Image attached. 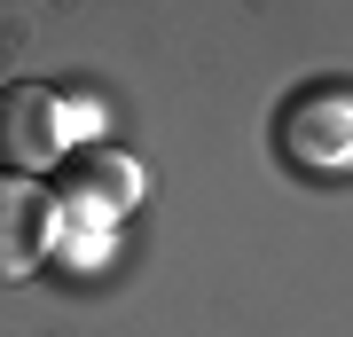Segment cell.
I'll return each instance as SVG.
<instances>
[{
	"label": "cell",
	"mask_w": 353,
	"mask_h": 337,
	"mask_svg": "<svg viewBox=\"0 0 353 337\" xmlns=\"http://www.w3.org/2000/svg\"><path fill=\"white\" fill-rule=\"evenodd\" d=\"M71 150H79L71 102L55 94L48 79H8V87H0V173L48 181Z\"/></svg>",
	"instance_id": "cell-1"
},
{
	"label": "cell",
	"mask_w": 353,
	"mask_h": 337,
	"mask_svg": "<svg viewBox=\"0 0 353 337\" xmlns=\"http://www.w3.org/2000/svg\"><path fill=\"white\" fill-rule=\"evenodd\" d=\"M141 204V165L126 150H102V141H79V150L55 165V227L87 220V236H102L110 220H126Z\"/></svg>",
	"instance_id": "cell-2"
},
{
	"label": "cell",
	"mask_w": 353,
	"mask_h": 337,
	"mask_svg": "<svg viewBox=\"0 0 353 337\" xmlns=\"http://www.w3.org/2000/svg\"><path fill=\"white\" fill-rule=\"evenodd\" d=\"M55 251V188L24 181V173H0V290L32 283Z\"/></svg>",
	"instance_id": "cell-3"
}]
</instances>
